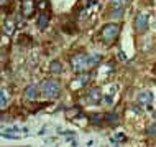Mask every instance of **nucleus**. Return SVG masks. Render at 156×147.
I'll return each mask as SVG.
<instances>
[{"label":"nucleus","instance_id":"1","mask_svg":"<svg viewBox=\"0 0 156 147\" xmlns=\"http://www.w3.org/2000/svg\"><path fill=\"white\" fill-rule=\"evenodd\" d=\"M41 94L46 99H56L61 94V85L56 79H44L41 85Z\"/></svg>","mask_w":156,"mask_h":147},{"label":"nucleus","instance_id":"2","mask_svg":"<svg viewBox=\"0 0 156 147\" xmlns=\"http://www.w3.org/2000/svg\"><path fill=\"white\" fill-rule=\"evenodd\" d=\"M71 68L76 73H82V71L90 68V55L87 53H77L71 58Z\"/></svg>","mask_w":156,"mask_h":147},{"label":"nucleus","instance_id":"3","mask_svg":"<svg viewBox=\"0 0 156 147\" xmlns=\"http://www.w3.org/2000/svg\"><path fill=\"white\" fill-rule=\"evenodd\" d=\"M119 33H120V25L119 23H108V25H105V27L102 28L100 36H102V40L107 45H110V43L115 41V38L119 36Z\"/></svg>","mask_w":156,"mask_h":147},{"label":"nucleus","instance_id":"4","mask_svg":"<svg viewBox=\"0 0 156 147\" xmlns=\"http://www.w3.org/2000/svg\"><path fill=\"white\" fill-rule=\"evenodd\" d=\"M90 79V76L87 73H81V74H77L73 81L69 83V88H71V91H77V89H81V88H84L87 85V81Z\"/></svg>","mask_w":156,"mask_h":147},{"label":"nucleus","instance_id":"5","mask_svg":"<svg viewBox=\"0 0 156 147\" xmlns=\"http://www.w3.org/2000/svg\"><path fill=\"white\" fill-rule=\"evenodd\" d=\"M135 30L138 33H145L148 30V15L146 13H141L140 12V13L135 17Z\"/></svg>","mask_w":156,"mask_h":147},{"label":"nucleus","instance_id":"6","mask_svg":"<svg viewBox=\"0 0 156 147\" xmlns=\"http://www.w3.org/2000/svg\"><path fill=\"white\" fill-rule=\"evenodd\" d=\"M86 98L90 104H100V101H102V98H104V93H102V89H99V88H92V89L87 91Z\"/></svg>","mask_w":156,"mask_h":147},{"label":"nucleus","instance_id":"7","mask_svg":"<svg viewBox=\"0 0 156 147\" xmlns=\"http://www.w3.org/2000/svg\"><path fill=\"white\" fill-rule=\"evenodd\" d=\"M41 94V86H36V85H28L25 88V98L27 99H31L35 101L38 99V96Z\"/></svg>","mask_w":156,"mask_h":147},{"label":"nucleus","instance_id":"8","mask_svg":"<svg viewBox=\"0 0 156 147\" xmlns=\"http://www.w3.org/2000/svg\"><path fill=\"white\" fill-rule=\"evenodd\" d=\"M136 101L143 106H150L151 103H153V93L151 91H140L136 96Z\"/></svg>","mask_w":156,"mask_h":147},{"label":"nucleus","instance_id":"9","mask_svg":"<svg viewBox=\"0 0 156 147\" xmlns=\"http://www.w3.org/2000/svg\"><path fill=\"white\" fill-rule=\"evenodd\" d=\"M15 28H16V23L13 20H5V23H3V35L12 36L15 33Z\"/></svg>","mask_w":156,"mask_h":147},{"label":"nucleus","instance_id":"10","mask_svg":"<svg viewBox=\"0 0 156 147\" xmlns=\"http://www.w3.org/2000/svg\"><path fill=\"white\" fill-rule=\"evenodd\" d=\"M48 23H49V17L44 13H40L38 15V20H36V25H38V28H40V30H44L46 27H48Z\"/></svg>","mask_w":156,"mask_h":147},{"label":"nucleus","instance_id":"11","mask_svg":"<svg viewBox=\"0 0 156 147\" xmlns=\"http://www.w3.org/2000/svg\"><path fill=\"white\" fill-rule=\"evenodd\" d=\"M49 73H53V74H61L62 73V65L58 60H54L49 63Z\"/></svg>","mask_w":156,"mask_h":147},{"label":"nucleus","instance_id":"12","mask_svg":"<svg viewBox=\"0 0 156 147\" xmlns=\"http://www.w3.org/2000/svg\"><path fill=\"white\" fill-rule=\"evenodd\" d=\"M119 114H115V112H108V114H105V123L110 124V126H115L119 124Z\"/></svg>","mask_w":156,"mask_h":147},{"label":"nucleus","instance_id":"13","mask_svg":"<svg viewBox=\"0 0 156 147\" xmlns=\"http://www.w3.org/2000/svg\"><path fill=\"white\" fill-rule=\"evenodd\" d=\"M105 121V116H102V114H92L90 117H89V123L92 124V126H100Z\"/></svg>","mask_w":156,"mask_h":147},{"label":"nucleus","instance_id":"14","mask_svg":"<svg viewBox=\"0 0 156 147\" xmlns=\"http://www.w3.org/2000/svg\"><path fill=\"white\" fill-rule=\"evenodd\" d=\"M8 106V96H7V88H2V93H0V107L7 109Z\"/></svg>","mask_w":156,"mask_h":147},{"label":"nucleus","instance_id":"15","mask_svg":"<svg viewBox=\"0 0 156 147\" xmlns=\"http://www.w3.org/2000/svg\"><path fill=\"white\" fill-rule=\"evenodd\" d=\"M33 3H31V0H23V10H25V13L27 15H33Z\"/></svg>","mask_w":156,"mask_h":147},{"label":"nucleus","instance_id":"16","mask_svg":"<svg viewBox=\"0 0 156 147\" xmlns=\"http://www.w3.org/2000/svg\"><path fill=\"white\" fill-rule=\"evenodd\" d=\"M117 91H119V85H115V83H113V85H110V86L107 88L105 94H107V96H112V98H113V96L117 94Z\"/></svg>","mask_w":156,"mask_h":147},{"label":"nucleus","instance_id":"17","mask_svg":"<svg viewBox=\"0 0 156 147\" xmlns=\"http://www.w3.org/2000/svg\"><path fill=\"white\" fill-rule=\"evenodd\" d=\"M146 134H148L150 137H156V121L146 127Z\"/></svg>","mask_w":156,"mask_h":147},{"label":"nucleus","instance_id":"18","mask_svg":"<svg viewBox=\"0 0 156 147\" xmlns=\"http://www.w3.org/2000/svg\"><path fill=\"white\" fill-rule=\"evenodd\" d=\"M110 3L115 8H123L126 5V0H110Z\"/></svg>","mask_w":156,"mask_h":147},{"label":"nucleus","instance_id":"19","mask_svg":"<svg viewBox=\"0 0 156 147\" xmlns=\"http://www.w3.org/2000/svg\"><path fill=\"white\" fill-rule=\"evenodd\" d=\"M110 15H112V18H120V17L123 15V8H115Z\"/></svg>","mask_w":156,"mask_h":147},{"label":"nucleus","instance_id":"20","mask_svg":"<svg viewBox=\"0 0 156 147\" xmlns=\"http://www.w3.org/2000/svg\"><path fill=\"white\" fill-rule=\"evenodd\" d=\"M119 141H126V137L123 136V134H119V136L112 137V142H113L115 145H119Z\"/></svg>","mask_w":156,"mask_h":147},{"label":"nucleus","instance_id":"21","mask_svg":"<svg viewBox=\"0 0 156 147\" xmlns=\"http://www.w3.org/2000/svg\"><path fill=\"white\" fill-rule=\"evenodd\" d=\"M16 27H25V18L22 15L16 17Z\"/></svg>","mask_w":156,"mask_h":147},{"label":"nucleus","instance_id":"22","mask_svg":"<svg viewBox=\"0 0 156 147\" xmlns=\"http://www.w3.org/2000/svg\"><path fill=\"white\" fill-rule=\"evenodd\" d=\"M2 136L7 137V139H18V137H20V136H16V134H12V132H10V134H8V132H2Z\"/></svg>","mask_w":156,"mask_h":147},{"label":"nucleus","instance_id":"23","mask_svg":"<svg viewBox=\"0 0 156 147\" xmlns=\"http://www.w3.org/2000/svg\"><path fill=\"white\" fill-rule=\"evenodd\" d=\"M38 7H40V8H46V0H41V2L38 3Z\"/></svg>","mask_w":156,"mask_h":147},{"label":"nucleus","instance_id":"24","mask_svg":"<svg viewBox=\"0 0 156 147\" xmlns=\"http://www.w3.org/2000/svg\"><path fill=\"white\" fill-rule=\"evenodd\" d=\"M153 119H154V121H156V111H154V112H153Z\"/></svg>","mask_w":156,"mask_h":147},{"label":"nucleus","instance_id":"25","mask_svg":"<svg viewBox=\"0 0 156 147\" xmlns=\"http://www.w3.org/2000/svg\"><path fill=\"white\" fill-rule=\"evenodd\" d=\"M5 3H7V0H2V5H5Z\"/></svg>","mask_w":156,"mask_h":147},{"label":"nucleus","instance_id":"26","mask_svg":"<svg viewBox=\"0 0 156 147\" xmlns=\"http://www.w3.org/2000/svg\"><path fill=\"white\" fill-rule=\"evenodd\" d=\"M154 73H156V66H154Z\"/></svg>","mask_w":156,"mask_h":147}]
</instances>
